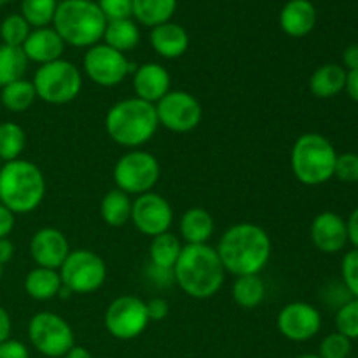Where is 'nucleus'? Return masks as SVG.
<instances>
[{
  "label": "nucleus",
  "instance_id": "f257e3e1",
  "mask_svg": "<svg viewBox=\"0 0 358 358\" xmlns=\"http://www.w3.org/2000/svg\"><path fill=\"white\" fill-rule=\"evenodd\" d=\"M271 238L254 222L227 227L217 245V254L226 273L234 276L259 275L271 259Z\"/></svg>",
  "mask_w": 358,
  "mask_h": 358
},
{
  "label": "nucleus",
  "instance_id": "f03ea898",
  "mask_svg": "<svg viewBox=\"0 0 358 358\" xmlns=\"http://www.w3.org/2000/svg\"><path fill=\"white\" fill-rule=\"evenodd\" d=\"M226 269L208 243L185 245L173 266V282L192 299H210L224 285Z\"/></svg>",
  "mask_w": 358,
  "mask_h": 358
},
{
  "label": "nucleus",
  "instance_id": "7ed1b4c3",
  "mask_svg": "<svg viewBox=\"0 0 358 358\" xmlns=\"http://www.w3.org/2000/svg\"><path fill=\"white\" fill-rule=\"evenodd\" d=\"M159 128L156 105L140 98H126L108 108L105 115V129L117 145L138 149L152 140Z\"/></svg>",
  "mask_w": 358,
  "mask_h": 358
},
{
  "label": "nucleus",
  "instance_id": "20e7f679",
  "mask_svg": "<svg viewBox=\"0 0 358 358\" xmlns=\"http://www.w3.org/2000/svg\"><path fill=\"white\" fill-rule=\"evenodd\" d=\"M45 196V178L41 168L27 159L3 163L0 168V203L14 215L31 213Z\"/></svg>",
  "mask_w": 358,
  "mask_h": 358
},
{
  "label": "nucleus",
  "instance_id": "39448f33",
  "mask_svg": "<svg viewBox=\"0 0 358 358\" xmlns=\"http://www.w3.org/2000/svg\"><path fill=\"white\" fill-rule=\"evenodd\" d=\"M105 20L94 0H62L56 7L52 28L58 31L65 45L87 48L100 44L103 38Z\"/></svg>",
  "mask_w": 358,
  "mask_h": 358
},
{
  "label": "nucleus",
  "instance_id": "423d86ee",
  "mask_svg": "<svg viewBox=\"0 0 358 358\" xmlns=\"http://www.w3.org/2000/svg\"><path fill=\"white\" fill-rule=\"evenodd\" d=\"M338 150L327 136L320 133H304L294 142L290 150V168L303 185L317 187L334 177Z\"/></svg>",
  "mask_w": 358,
  "mask_h": 358
},
{
  "label": "nucleus",
  "instance_id": "0eeeda50",
  "mask_svg": "<svg viewBox=\"0 0 358 358\" xmlns=\"http://www.w3.org/2000/svg\"><path fill=\"white\" fill-rule=\"evenodd\" d=\"M31 83L38 100L49 105L70 103L83 90L80 70L76 63L63 58L38 66Z\"/></svg>",
  "mask_w": 358,
  "mask_h": 358
},
{
  "label": "nucleus",
  "instance_id": "6e6552de",
  "mask_svg": "<svg viewBox=\"0 0 358 358\" xmlns=\"http://www.w3.org/2000/svg\"><path fill=\"white\" fill-rule=\"evenodd\" d=\"M58 271L63 287H66L72 294H80V296L100 290L107 280L105 261L87 248L70 252Z\"/></svg>",
  "mask_w": 358,
  "mask_h": 358
},
{
  "label": "nucleus",
  "instance_id": "1a4fd4ad",
  "mask_svg": "<svg viewBox=\"0 0 358 358\" xmlns=\"http://www.w3.org/2000/svg\"><path fill=\"white\" fill-rule=\"evenodd\" d=\"M31 346L49 358L65 357L76 346V336L69 322L52 311H38L28 322Z\"/></svg>",
  "mask_w": 358,
  "mask_h": 358
},
{
  "label": "nucleus",
  "instance_id": "9d476101",
  "mask_svg": "<svg viewBox=\"0 0 358 358\" xmlns=\"http://www.w3.org/2000/svg\"><path fill=\"white\" fill-rule=\"evenodd\" d=\"M159 177V161L147 150H129L119 157L114 166L115 187L121 189L126 194L140 196L150 192Z\"/></svg>",
  "mask_w": 358,
  "mask_h": 358
},
{
  "label": "nucleus",
  "instance_id": "9b49d317",
  "mask_svg": "<svg viewBox=\"0 0 358 358\" xmlns=\"http://www.w3.org/2000/svg\"><path fill=\"white\" fill-rule=\"evenodd\" d=\"M84 72L101 87H115L136 70L135 63L129 62L122 52L108 48L107 44H94L84 55Z\"/></svg>",
  "mask_w": 358,
  "mask_h": 358
},
{
  "label": "nucleus",
  "instance_id": "f8f14e48",
  "mask_svg": "<svg viewBox=\"0 0 358 358\" xmlns=\"http://www.w3.org/2000/svg\"><path fill=\"white\" fill-rule=\"evenodd\" d=\"M108 334L121 341L136 339L149 325L145 301L136 296H119L108 304L103 317Z\"/></svg>",
  "mask_w": 358,
  "mask_h": 358
},
{
  "label": "nucleus",
  "instance_id": "ddd939ff",
  "mask_svg": "<svg viewBox=\"0 0 358 358\" xmlns=\"http://www.w3.org/2000/svg\"><path fill=\"white\" fill-rule=\"evenodd\" d=\"M156 114L159 126L171 133H189L199 126L203 119V108L198 98L189 91H168L156 103Z\"/></svg>",
  "mask_w": 358,
  "mask_h": 358
},
{
  "label": "nucleus",
  "instance_id": "4468645a",
  "mask_svg": "<svg viewBox=\"0 0 358 358\" xmlns=\"http://www.w3.org/2000/svg\"><path fill=\"white\" fill-rule=\"evenodd\" d=\"M136 231H140L145 236H159L168 233L173 224V208L157 192H145V194L136 196L131 206V220Z\"/></svg>",
  "mask_w": 358,
  "mask_h": 358
},
{
  "label": "nucleus",
  "instance_id": "2eb2a0df",
  "mask_svg": "<svg viewBox=\"0 0 358 358\" xmlns=\"http://www.w3.org/2000/svg\"><path fill=\"white\" fill-rule=\"evenodd\" d=\"M276 325H278L280 334L289 341H310L320 332L322 315L313 304L296 301V303L285 304L280 310Z\"/></svg>",
  "mask_w": 358,
  "mask_h": 358
},
{
  "label": "nucleus",
  "instance_id": "dca6fc26",
  "mask_svg": "<svg viewBox=\"0 0 358 358\" xmlns=\"http://www.w3.org/2000/svg\"><path fill=\"white\" fill-rule=\"evenodd\" d=\"M70 252L69 240L56 227H42L30 240V255L41 268L59 269Z\"/></svg>",
  "mask_w": 358,
  "mask_h": 358
},
{
  "label": "nucleus",
  "instance_id": "f3484780",
  "mask_svg": "<svg viewBox=\"0 0 358 358\" xmlns=\"http://www.w3.org/2000/svg\"><path fill=\"white\" fill-rule=\"evenodd\" d=\"M311 243L322 254H338L348 245L346 220L336 212H322L310 227Z\"/></svg>",
  "mask_w": 358,
  "mask_h": 358
},
{
  "label": "nucleus",
  "instance_id": "a211bd4d",
  "mask_svg": "<svg viewBox=\"0 0 358 358\" xmlns=\"http://www.w3.org/2000/svg\"><path fill=\"white\" fill-rule=\"evenodd\" d=\"M171 77L161 63H143L133 73V90L136 98L156 105L170 91Z\"/></svg>",
  "mask_w": 358,
  "mask_h": 358
},
{
  "label": "nucleus",
  "instance_id": "6ab92c4d",
  "mask_svg": "<svg viewBox=\"0 0 358 358\" xmlns=\"http://www.w3.org/2000/svg\"><path fill=\"white\" fill-rule=\"evenodd\" d=\"M21 49H23L28 62H35L41 66L45 63L62 59L63 51H65V42L52 27L34 28L24 44L21 45Z\"/></svg>",
  "mask_w": 358,
  "mask_h": 358
},
{
  "label": "nucleus",
  "instance_id": "aec40b11",
  "mask_svg": "<svg viewBox=\"0 0 358 358\" xmlns=\"http://www.w3.org/2000/svg\"><path fill=\"white\" fill-rule=\"evenodd\" d=\"M317 17V7L311 0H289L280 13V27L289 37H306L313 31Z\"/></svg>",
  "mask_w": 358,
  "mask_h": 358
},
{
  "label": "nucleus",
  "instance_id": "412c9836",
  "mask_svg": "<svg viewBox=\"0 0 358 358\" xmlns=\"http://www.w3.org/2000/svg\"><path fill=\"white\" fill-rule=\"evenodd\" d=\"M150 45L161 58L177 59L187 52L189 34L182 24L168 21L150 30Z\"/></svg>",
  "mask_w": 358,
  "mask_h": 358
},
{
  "label": "nucleus",
  "instance_id": "4be33fe9",
  "mask_svg": "<svg viewBox=\"0 0 358 358\" xmlns=\"http://www.w3.org/2000/svg\"><path fill=\"white\" fill-rule=\"evenodd\" d=\"M346 77L348 72L339 63H325L318 66L310 77V91L313 96L327 100V98L338 96L346 87Z\"/></svg>",
  "mask_w": 358,
  "mask_h": 358
},
{
  "label": "nucleus",
  "instance_id": "5701e85b",
  "mask_svg": "<svg viewBox=\"0 0 358 358\" xmlns=\"http://www.w3.org/2000/svg\"><path fill=\"white\" fill-rule=\"evenodd\" d=\"M215 233L213 217L201 206H194L182 213L180 236L187 245H205Z\"/></svg>",
  "mask_w": 358,
  "mask_h": 358
},
{
  "label": "nucleus",
  "instance_id": "b1692460",
  "mask_svg": "<svg viewBox=\"0 0 358 358\" xmlns=\"http://www.w3.org/2000/svg\"><path fill=\"white\" fill-rule=\"evenodd\" d=\"M24 292L35 301H51L58 297L59 289L63 287L62 278H59L58 269L37 268L31 269L24 276Z\"/></svg>",
  "mask_w": 358,
  "mask_h": 358
},
{
  "label": "nucleus",
  "instance_id": "393cba45",
  "mask_svg": "<svg viewBox=\"0 0 358 358\" xmlns=\"http://www.w3.org/2000/svg\"><path fill=\"white\" fill-rule=\"evenodd\" d=\"M178 0H133V20L143 27H159L171 21Z\"/></svg>",
  "mask_w": 358,
  "mask_h": 358
},
{
  "label": "nucleus",
  "instance_id": "a878e982",
  "mask_svg": "<svg viewBox=\"0 0 358 358\" xmlns=\"http://www.w3.org/2000/svg\"><path fill=\"white\" fill-rule=\"evenodd\" d=\"M103 44L119 52H128L140 44V28L133 17L129 20L107 21L103 34Z\"/></svg>",
  "mask_w": 358,
  "mask_h": 358
},
{
  "label": "nucleus",
  "instance_id": "bb28decb",
  "mask_svg": "<svg viewBox=\"0 0 358 358\" xmlns=\"http://www.w3.org/2000/svg\"><path fill=\"white\" fill-rule=\"evenodd\" d=\"M133 201L121 189H110L100 203L101 220L108 227H122L131 220Z\"/></svg>",
  "mask_w": 358,
  "mask_h": 358
},
{
  "label": "nucleus",
  "instance_id": "cd10ccee",
  "mask_svg": "<svg viewBox=\"0 0 358 358\" xmlns=\"http://www.w3.org/2000/svg\"><path fill=\"white\" fill-rule=\"evenodd\" d=\"M234 303L243 310H255L266 297V283L259 275L236 276L233 283Z\"/></svg>",
  "mask_w": 358,
  "mask_h": 358
},
{
  "label": "nucleus",
  "instance_id": "c85d7f7f",
  "mask_svg": "<svg viewBox=\"0 0 358 358\" xmlns=\"http://www.w3.org/2000/svg\"><path fill=\"white\" fill-rule=\"evenodd\" d=\"M182 248H184V245L180 243L178 236H175L170 231L159 234V236H154L149 248L152 266L173 271V266L178 261V255H180Z\"/></svg>",
  "mask_w": 358,
  "mask_h": 358
},
{
  "label": "nucleus",
  "instance_id": "c756f323",
  "mask_svg": "<svg viewBox=\"0 0 358 358\" xmlns=\"http://www.w3.org/2000/svg\"><path fill=\"white\" fill-rule=\"evenodd\" d=\"M35 100H37V93H35L34 83L27 79H20L16 83L7 84V86L2 87V93H0L2 105L7 110L14 112V114L28 110L35 103Z\"/></svg>",
  "mask_w": 358,
  "mask_h": 358
},
{
  "label": "nucleus",
  "instance_id": "7c9ffc66",
  "mask_svg": "<svg viewBox=\"0 0 358 358\" xmlns=\"http://www.w3.org/2000/svg\"><path fill=\"white\" fill-rule=\"evenodd\" d=\"M28 69V58L23 49L14 45H0V87L24 79Z\"/></svg>",
  "mask_w": 358,
  "mask_h": 358
},
{
  "label": "nucleus",
  "instance_id": "2f4dec72",
  "mask_svg": "<svg viewBox=\"0 0 358 358\" xmlns=\"http://www.w3.org/2000/svg\"><path fill=\"white\" fill-rule=\"evenodd\" d=\"M27 147V133L13 121L0 122V159L2 163L20 159Z\"/></svg>",
  "mask_w": 358,
  "mask_h": 358
},
{
  "label": "nucleus",
  "instance_id": "473e14b6",
  "mask_svg": "<svg viewBox=\"0 0 358 358\" xmlns=\"http://www.w3.org/2000/svg\"><path fill=\"white\" fill-rule=\"evenodd\" d=\"M58 0H21V16L34 28L52 24Z\"/></svg>",
  "mask_w": 358,
  "mask_h": 358
},
{
  "label": "nucleus",
  "instance_id": "72a5a7b5",
  "mask_svg": "<svg viewBox=\"0 0 358 358\" xmlns=\"http://www.w3.org/2000/svg\"><path fill=\"white\" fill-rule=\"evenodd\" d=\"M30 31L31 27L21 14H9L0 24V37H2L3 44L14 45V48H21Z\"/></svg>",
  "mask_w": 358,
  "mask_h": 358
},
{
  "label": "nucleus",
  "instance_id": "f704fd0d",
  "mask_svg": "<svg viewBox=\"0 0 358 358\" xmlns=\"http://www.w3.org/2000/svg\"><path fill=\"white\" fill-rule=\"evenodd\" d=\"M336 329L348 339H358V299L352 297L336 311Z\"/></svg>",
  "mask_w": 358,
  "mask_h": 358
},
{
  "label": "nucleus",
  "instance_id": "c9c22d12",
  "mask_svg": "<svg viewBox=\"0 0 358 358\" xmlns=\"http://www.w3.org/2000/svg\"><path fill=\"white\" fill-rule=\"evenodd\" d=\"M320 358H350L352 357V339L339 334L338 331L325 336L320 343Z\"/></svg>",
  "mask_w": 358,
  "mask_h": 358
},
{
  "label": "nucleus",
  "instance_id": "e433bc0d",
  "mask_svg": "<svg viewBox=\"0 0 358 358\" xmlns=\"http://www.w3.org/2000/svg\"><path fill=\"white\" fill-rule=\"evenodd\" d=\"M343 285L346 287L352 297L358 299V248L346 252L341 262Z\"/></svg>",
  "mask_w": 358,
  "mask_h": 358
},
{
  "label": "nucleus",
  "instance_id": "4c0bfd02",
  "mask_svg": "<svg viewBox=\"0 0 358 358\" xmlns=\"http://www.w3.org/2000/svg\"><path fill=\"white\" fill-rule=\"evenodd\" d=\"M334 177L343 184H357L358 182V154H338L334 166Z\"/></svg>",
  "mask_w": 358,
  "mask_h": 358
},
{
  "label": "nucleus",
  "instance_id": "58836bf2",
  "mask_svg": "<svg viewBox=\"0 0 358 358\" xmlns=\"http://www.w3.org/2000/svg\"><path fill=\"white\" fill-rule=\"evenodd\" d=\"M96 3L107 21L133 17V0H98Z\"/></svg>",
  "mask_w": 358,
  "mask_h": 358
},
{
  "label": "nucleus",
  "instance_id": "ea45409f",
  "mask_svg": "<svg viewBox=\"0 0 358 358\" xmlns=\"http://www.w3.org/2000/svg\"><path fill=\"white\" fill-rule=\"evenodd\" d=\"M145 308L149 322H161L170 313L168 301L163 299V297H150L149 301H145Z\"/></svg>",
  "mask_w": 358,
  "mask_h": 358
},
{
  "label": "nucleus",
  "instance_id": "a19ab883",
  "mask_svg": "<svg viewBox=\"0 0 358 358\" xmlns=\"http://www.w3.org/2000/svg\"><path fill=\"white\" fill-rule=\"evenodd\" d=\"M0 358H30V352L23 343L9 338L0 343Z\"/></svg>",
  "mask_w": 358,
  "mask_h": 358
},
{
  "label": "nucleus",
  "instance_id": "79ce46f5",
  "mask_svg": "<svg viewBox=\"0 0 358 358\" xmlns=\"http://www.w3.org/2000/svg\"><path fill=\"white\" fill-rule=\"evenodd\" d=\"M14 229V213L0 203V238H7Z\"/></svg>",
  "mask_w": 358,
  "mask_h": 358
},
{
  "label": "nucleus",
  "instance_id": "37998d69",
  "mask_svg": "<svg viewBox=\"0 0 358 358\" xmlns=\"http://www.w3.org/2000/svg\"><path fill=\"white\" fill-rule=\"evenodd\" d=\"M343 66L346 72L358 69V44H352L343 51Z\"/></svg>",
  "mask_w": 358,
  "mask_h": 358
},
{
  "label": "nucleus",
  "instance_id": "c03bdc74",
  "mask_svg": "<svg viewBox=\"0 0 358 358\" xmlns=\"http://www.w3.org/2000/svg\"><path fill=\"white\" fill-rule=\"evenodd\" d=\"M346 229H348V243L358 248V206L350 213L346 220Z\"/></svg>",
  "mask_w": 358,
  "mask_h": 358
},
{
  "label": "nucleus",
  "instance_id": "a18cd8bd",
  "mask_svg": "<svg viewBox=\"0 0 358 358\" xmlns=\"http://www.w3.org/2000/svg\"><path fill=\"white\" fill-rule=\"evenodd\" d=\"M345 91L348 93V96L352 98L353 101L358 103V69L348 72V77H346V87Z\"/></svg>",
  "mask_w": 358,
  "mask_h": 358
},
{
  "label": "nucleus",
  "instance_id": "49530a36",
  "mask_svg": "<svg viewBox=\"0 0 358 358\" xmlns=\"http://www.w3.org/2000/svg\"><path fill=\"white\" fill-rule=\"evenodd\" d=\"M10 331H13V324H10V317L2 306H0V343L9 339Z\"/></svg>",
  "mask_w": 358,
  "mask_h": 358
},
{
  "label": "nucleus",
  "instance_id": "de8ad7c7",
  "mask_svg": "<svg viewBox=\"0 0 358 358\" xmlns=\"http://www.w3.org/2000/svg\"><path fill=\"white\" fill-rule=\"evenodd\" d=\"M14 257V245L9 238H0V264H7Z\"/></svg>",
  "mask_w": 358,
  "mask_h": 358
},
{
  "label": "nucleus",
  "instance_id": "09e8293b",
  "mask_svg": "<svg viewBox=\"0 0 358 358\" xmlns=\"http://www.w3.org/2000/svg\"><path fill=\"white\" fill-rule=\"evenodd\" d=\"M63 358H93V355H91L90 350L83 348V346H73Z\"/></svg>",
  "mask_w": 358,
  "mask_h": 358
},
{
  "label": "nucleus",
  "instance_id": "8fccbe9b",
  "mask_svg": "<svg viewBox=\"0 0 358 358\" xmlns=\"http://www.w3.org/2000/svg\"><path fill=\"white\" fill-rule=\"evenodd\" d=\"M297 358H320V357L313 355V353H306V355H299Z\"/></svg>",
  "mask_w": 358,
  "mask_h": 358
},
{
  "label": "nucleus",
  "instance_id": "3c124183",
  "mask_svg": "<svg viewBox=\"0 0 358 358\" xmlns=\"http://www.w3.org/2000/svg\"><path fill=\"white\" fill-rule=\"evenodd\" d=\"M7 2H14V0H0V6H3V3H7Z\"/></svg>",
  "mask_w": 358,
  "mask_h": 358
},
{
  "label": "nucleus",
  "instance_id": "603ef678",
  "mask_svg": "<svg viewBox=\"0 0 358 358\" xmlns=\"http://www.w3.org/2000/svg\"><path fill=\"white\" fill-rule=\"evenodd\" d=\"M2 269H3V266L0 264V276H2Z\"/></svg>",
  "mask_w": 358,
  "mask_h": 358
},
{
  "label": "nucleus",
  "instance_id": "864d4df0",
  "mask_svg": "<svg viewBox=\"0 0 358 358\" xmlns=\"http://www.w3.org/2000/svg\"><path fill=\"white\" fill-rule=\"evenodd\" d=\"M2 164H3V163H2V159H0V168H2Z\"/></svg>",
  "mask_w": 358,
  "mask_h": 358
},
{
  "label": "nucleus",
  "instance_id": "5fc2aeb1",
  "mask_svg": "<svg viewBox=\"0 0 358 358\" xmlns=\"http://www.w3.org/2000/svg\"><path fill=\"white\" fill-rule=\"evenodd\" d=\"M350 358H355V357H350Z\"/></svg>",
  "mask_w": 358,
  "mask_h": 358
}]
</instances>
